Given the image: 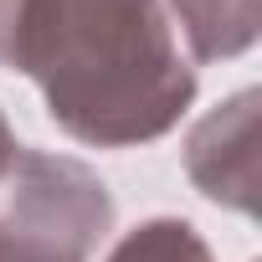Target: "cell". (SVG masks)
<instances>
[{"label": "cell", "mask_w": 262, "mask_h": 262, "mask_svg": "<svg viewBox=\"0 0 262 262\" xmlns=\"http://www.w3.org/2000/svg\"><path fill=\"white\" fill-rule=\"evenodd\" d=\"M11 67L36 82L62 134L93 149L165 139L195 98L165 0H26Z\"/></svg>", "instance_id": "cell-1"}, {"label": "cell", "mask_w": 262, "mask_h": 262, "mask_svg": "<svg viewBox=\"0 0 262 262\" xmlns=\"http://www.w3.org/2000/svg\"><path fill=\"white\" fill-rule=\"evenodd\" d=\"M113 231V195L72 155L21 149L0 170V252L26 262H88Z\"/></svg>", "instance_id": "cell-2"}, {"label": "cell", "mask_w": 262, "mask_h": 262, "mask_svg": "<svg viewBox=\"0 0 262 262\" xmlns=\"http://www.w3.org/2000/svg\"><path fill=\"white\" fill-rule=\"evenodd\" d=\"M257 108H262V93L242 88L226 103H216L185 139V175L195 180V190L242 216H257V195H262Z\"/></svg>", "instance_id": "cell-3"}, {"label": "cell", "mask_w": 262, "mask_h": 262, "mask_svg": "<svg viewBox=\"0 0 262 262\" xmlns=\"http://www.w3.org/2000/svg\"><path fill=\"white\" fill-rule=\"evenodd\" d=\"M165 11L195 62H231L262 31V0H165Z\"/></svg>", "instance_id": "cell-4"}, {"label": "cell", "mask_w": 262, "mask_h": 262, "mask_svg": "<svg viewBox=\"0 0 262 262\" xmlns=\"http://www.w3.org/2000/svg\"><path fill=\"white\" fill-rule=\"evenodd\" d=\"M103 262H216L206 236L180 221V216H155L144 226H134L128 236H118V247Z\"/></svg>", "instance_id": "cell-5"}, {"label": "cell", "mask_w": 262, "mask_h": 262, "mask_svg": "<svg viewBox=\"0 0 262 262\" xmlns=\"http://www.w3.org/2000/svg\"><path fill=\"white\" fill-rule=\"evenodd\" d=\"M21 6H26V0H0V67H11V47H16Z\"/></svg>", "instance_id": "cell-6"}, {"label": "cell", "mask_w": 262, "mask_h": 262, "mask_svg": "<svg viewBox=\"0 0 262 262\" xmlns=\"http://www.w3.org/2000/svg\"><path fill=\"white\" fill-rule=\"evenodd\" d=\"M16 155V134H11V123H6V113H0V170H6V160Z\"/></svg>", "instance_id": "cell-7"}, {"label": "cell", "mask_w": 262, "mask_h": 262, "mask_svg": "<svg viewBox=\"0 0 262 262\" xmlns=\"http://www.w3.org/2000/svg\"><path fill=\"white\" fill-rule=\"evenodd\" d=\"M0 262H26V257H11V252H0Z\"/></svg>", "instance_id": "cell-8"}]
</instances>
